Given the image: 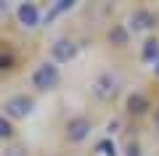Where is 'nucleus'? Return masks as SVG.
Segmentation results:
<instances>
[{
  "mask_svg": "<svg viewBox=\"0 0 159 156\" xmlns=\"http://www.w3.org/2000/svg\"><path fill=\"white\" fill-rule=\"evenodd\" d=\"M58 79H61V74H58V66H53V64H40L32 74V85L37 90H53Z\"/></svg>",
  "mask_w": 159,
  "mask_h": 156,
  "instance_id": "nucleus-1",
  "label": "nucleus"
},
{
  "mask_svg": "<svg viewBox=\"0 0 159 156\" xmlns=\"http://www.w3.org/2000/svg\"><path fill=\"white\" fill-rule=\"evenodd\" d=\"M34 100L29 98V95H13V98L6 100V117L11 119H24L29 111H32Z\"/></svg>",
  "mask_w": 159,
  "mask_h": 156,
  "instance_id": "nucleus-2",
  "label": "nucleus"
},
{
  "mask_svg": "<svg viewBox=\"0 0 159 156\" xmlns=\"http://www.w3.org/2000/svg\"><path fill=\"white\" fill-rule=\"evenodd\" d=\"M88 135H90V122H88L85 117H74L66 122V138L72 140V143H80V140H85Z\"/></svg>",
  "mask_w": 159,
  "mask_h": 156,
  "instance_id": "nucleus-3",
  "label": "nucleus"
},
{
  "mask_svg": "<svg viewBox=\"0 0 159 156\" xmlns=\"http://www.w3.org/2000/svg\"><path fill=\"white\" fill-rule=\"evenodd\" d=\"M51 53H53L56 61H72L74 53H77V45H74L72 40H56L53 48H51Z\"/></svg>",
  "mask_w": 159,
  "mask_h": 156,
  "instance_id": "nucleus-4",
  "label": "nucleus"
},
{
  "mask_svg": "<svg viewBox=\"0 0 159 156\" xmlns=\"http://www.w3.org/2000/svg\"><path fill=\"white\" fill-rule=\"evenodd\" d=\"M19 21L24 24V27H37L40 24V11H37V6H34V3H21V6H19Z\"/></svg>",
  "mask_w": 159,
  "mask_h": 156,
  "instance_id": "nucleus-5",
  "label": "nucleus"
},
{
  "mask_svg": "<svg viewBox=\"0 0 159 156\" xmlns=\"http://www.w3.org/2000/svg\"><path fill=\"white\" fill-rule=\"evenodd\" d=\"M130 24H133V29H151L154 27V16L148 11H135L130 16Z\"/></svg>",
  "mask_w": 159,
  "mask_h": 156,
  "instance_id": "nucleus-6",
  "label": "nucleus"
},
{
  "mask_svg": "<svg viewBox=\"0 0 159 156\" xmlns=\"http://www.w3.org/2000/svg\"><path fill=\"white\" fill-rule=\"evenodd\" d=\"M141 56H143V61H148V64L159 61V40H146V42H143Z\"/></svg>",
  "mask_w": 159,
  "mask_h": 156,
  "instance_id": "nucleus-7",
  "label": "nucleus"
},
{
  "mask_svg": "<svg viewBox=\"0 0 159 156\" xmlns=\"http://www.w3.org/2000/svg\"><path fill=\"white\" fill-rule=\"evenodd\" d=\"M127 106H130V111H133V114H143V111L148 109V100L143 98L141 93H133L130 98H127Z\"/></svg>",
  "mask_w": 159,
  "mask_h": 156,
  "instance_id": "nucleus-8",
  "label": "nucleus"
},
{
  "mask_svg": "<svg viewBox=\"0 0 159 156\" xmlns=\"http://www.w3.org/2000/svg\"><path fill=\"white\" fill-rule=\"evenodd\" d=\"M114 85H117V82H114L109 74H103V77L98 79V85H96V87H98V95H114V90H117Z\"/></svg>",
  "mask_w": 159,
  "mask_h": 156,
  "instance_id": "nucleus-9",
  "label": "nucleus"
},
{
  "mask_svg": "<svg viewBox=\"0 0 159 156\" xmlns=\"http://www.w3.org/2000/svg\"><path fill=\"white\" fill-rule=\"evenodd\" d=\"M72 6H74L72 0H58L56 6L51 8V13H48V16H45V21H53V19H56L58 13H64V11H69V8H72Z\"/></svg>",
  "mask_w": 159,
  "mask_h": 156,
  "instance_id": "nucleus-10",
  "label": "nucleus"
},
{
  "mask_svg": "<svg viewBox=\"0 0 159 156\" xmlns=\"http://www.w3.org/2000/svg\"><path fill=\"white\" fill-rule=\"evenodd\" d=\"M96 151L101 156H117V145H114V140H109V138H103L101 143L96 145Z\"/></svg>",
  "mask_w": 159,
  "mask_h": 156,
  "instance_id": "nucleus-11",
  "label": "nucleus"
},
{
  "mask_svg": "<svg viewBox=\"0 0 159 156\" xmlns=\"http://www.w3.org/2000/svg\"><path fill=\"white\" fill-rule=\"evenodd\" d=\"M11 135H13L11 122H6V117H0V138H11Z\"/></svg>",
  "mask_w": 159,
  "mask_h": 156,
  "instance_id": "nucleus-12",
  "label": "nucleus"
},
{
  "mask_svg": "<svg viewBox=\"0 0 159 156\" xmlns=\"http://www.w3.org/2000/svg\"><path fill=\"white\" fill-rule=\"evenodd\" d=\"M109 40H111V42H117V45H125L127 34H125V29H114V32L109 34Z\"/></svg>",
  "mask_w": 159,
  "mask_h": 156,
  "instance_id": "nucleus-13",
  "label": "nucleus"
},
{
  "mask_svg": "<svg viewBox=\"0 0 159 156\" xmlns=\"http://www.w3.org/2000/svg\"><path fill=\"white\" fill-rule=\"evenodd\" d=\"M125 156H141V148H138L135 143H130V145H127V154H125Z\"/></svg>",
  "mask_w": 159,
  "mask_h": 156,
  "instance_id": "nucleus-14",
  "label": "nucleus"
},
{
  "mask_svg": "<svg viewBox=\"0 0 159 156\" xmlns=\"http://www.w3.org/2000/svg\"><path fill=\"white\" fill-rule=\"evenodd\" d=\"M8 64H11V61H8V58H6V56H0V69H6V66H8Z\"/></svg>",
  "mask_w": 159,
  "mask_h": 156,
  "instance_id": "nucleus-15",
  "label": "nucleus"
},
{
  "mask_svg": "<svg viewBox=\"0 0 159 156\" xmlns=\"http://www.w3.org/2000/svg\"><path fill=\"white\" fill-rule=\"evenodd\" d=\"M157 74H159V61H157Z\"/></svg>",
  "mask_w": 159,
  "mask_h": 156,
  "instance_id": "nucleus-16",
  "label": "nucleus"
},
{
  "mask_svg": "<svg viewBox=\"0 0 159 156\" xmlns=\"http://www.w3.org/2000/svg\"><path fill=\"white\" fill-rule=\"evenodd\" d=\"M157 122H159V119H157Z\"/></svg>",
  "mask_w": 159,
  "mask_h": 156,
  "instance_id": "nucleus-17",
  "label": "nucleus"
}]
</instances>
